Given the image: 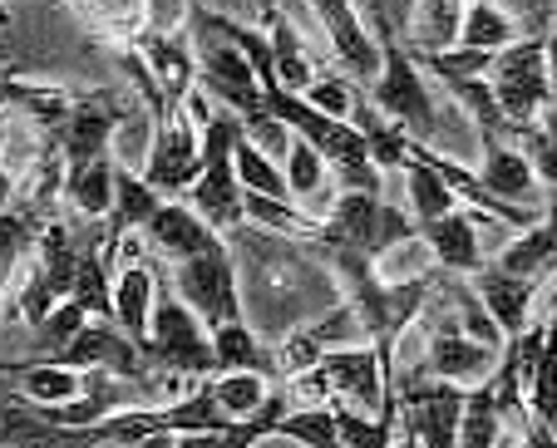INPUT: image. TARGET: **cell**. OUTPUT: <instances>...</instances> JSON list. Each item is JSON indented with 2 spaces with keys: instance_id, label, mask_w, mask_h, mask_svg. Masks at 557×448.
<instances>
[{
  "instance_id": "1",
  "label": "cell",
  "mask_w": 557,
  "mask_h": 448,
  "mask_svg": "<svg viewBox=\"0 0 557 448\" xmlns=\"http://www.w3.org/2000/svg\"><path fill=\"white\" fill-rule=\"evenodd\" d=\"M237 138H243V124L227 109H218L212 124L202 128V173L188 188V198H183L218 232L247 227V188H243V177H237Z\"/></svg>"
},
{
  "instance_id": "2",
  "label": "cell",
  "mask_w": 557,
  "mask_h": 448,
  "mask_svg": "<svg viewBox=\"0 0 557 448\" xmlns=\"http://www.w3.org/2000/svg\"><path fill=\"white\" fill-rule=\"evenodd\" d=\"M375 35H380V50H385V70H380V79L370 84V89H360V95L385 119H395V124L410 134V144L434 148L440 144V109H434V95H430V84H424V70L414 64L410 45H400L385 25H375Z\"/></svg>"
},
{
  "instance_id": "3",
  "label": "cell",
  "mask_w": 557,
  "mask_h": 448,
  "mask_svg": "<svg viewBox=\"0 0 557 448\" xmlns=\"http://www.w3.org/2000/svg\"><path fill=\"white\" fill-rule=\"evenodd\" d=\"M144 360L163 375H193V379H212L218 375V350H212V331L202 325V315L183 301L173 286L158 291L153 306V331H148Z\"/></svg>"
},
{
  "instance_id": "4",
  "label": "cell",
  "mask_w": 557,
  "mask_h": 448,
  "mask_svg": "<svg viewBox=\"0 0 557 448\" xmlns=\"http://www.w3.org/2000/svg\"><path fill=\"white\" fill-rule=\"evenodd\" d=\"M420 237V222L414 212L385 202L380 192H341L331 217L321 222V247H356L366 257H385L389 247Z\"/></svg>"
},
{
  "instance_id": "5",
  "label": "cell",
  "mask_w": 557,
  "mask_h": 448,
  "mask_svg": "<svg viewBox=\"0 0 557 448\" xmlns=\"http://www.w3.org/2000/svg\"><path fill=\"white\" fill-rule=\"evenodd\" d=\"M488 89L504 104V114L518 128L547 124L553 119V74H547V45L543 40H513L498 50L494 70H488Z\"/></svg>"
},
{
  "instance_id": "6",
  "label": "cell",
  "mask_w": 557,
  "mask_h": 448,
  "mask_svg": "<svg viewBox=\"0 0 557 448\" xmlns=\"http://www.w3.org/2000/svg\"><path fill=\"white\" fill-rule=\"evenodd\" d=\"M198 173H202V128L193 124L188 99H183V109H173L169 119H158V124L148 128L144 177L163 198H188Z\"/></svg>"
},
{
  "instance_id": "7",
  "label": "cell",
  "mask_w": 557,
  "mask_h": 448,
  "mask_svg": "<svg viewBox=\"0 0 557 448\" xmlns=\"http://www.w3.org/2000/svg\"><path fill=\"white\" fill-rule=\"evenodd\" d=\"M198 89L212 99L218 109H227L237 124H252V119L272 114L262 95V79H257V64L243 45H232L218 35V45L198 54Z\"/></svg>"
},
{
  "instance_id": "8",
  "label": "cell",
  "mask_w": 557,
  "mask_h": 448,
  "mask_svg": "<svg viewBox=\"0 0 557 448\" xmlns=\"http://www.w3.org/2000/svg\"><path fill=\"white\" fill-rule=\"evenodd\" d=\"M173 291L202 315L208 331L227 321H243V291H237V261H232L227 247L202 251V257L173 261Z\"/></svg>"
},
{
  "instance_id": "9",
  "label": "cell",
  "mask_w": 557,
  "mask_h": 448,
  "mask_svg": "<svg viewBox=\"0 0 557 448\" xmlns=\"http://www.w3.org/2000/svg\"><path fill=\"white\" fill-rule=\"evenodd\" d=\"M124 128V95L95 89V95H74V109L45 144H54L70 167H85L95 158H109V144Z\"/></svg>"
},
{
  "instance_id": "10",
  "label": "cell",
  "mask_w": 557,
  "mask_h": 448,
  "mask_svg": "<svg viewBox=\"0 0 557 448\" xmlns=\"http://www.w3.org/2000/svg\"><path fill=\"white\" fill-rule=\"evenodd\" d=\"M395 385H400L405 428L420 438V448H459L469 385H449V379H395Z\"/></svg>"
},
{
  "instance_id": "11",
  "label": "cell",
  "mask_w": 557,
  "mask_h": 448,
  "mask_svg": "<svg viewBox=\"0 0 557 448\" xmlns=\"http://www.w3.org/2000/svg\"><path fill=\"white\" fill-rule=\"evenodd\" d=\"M311 11H315L321 35L336 50V64L346 70V79L356 89H370L380 79V70H385V50H380V35L366 30L356 0H311Z\"/></svg>"
},
{
  "instance_id": "12",
  "label": "cell",
  "mask_w": 557,
  "mask_h": 448,
  "mask_svg": "<svg viewBox=\"0 0 557 448\" xmlns=\"http://www.w3.org/2000/svg\"><path fill=\"white\" fill-rule=\"evenodd\" d=\"M498 360H504V350L473 340V335L459 325V315H454V325H444V331L430 335V345H424V365L405 379H449V385L473 389V385H484V379H494Z\"/></svg>"
},
{
  "instance_id": "13",
  "label": "cell",
  "mask_w": 557,
  "mask_h": 448,
  "mask_svg": "<svg viewBox=\"0 0 557 448\" xmlns=\"http://www.w3.org/2000/svg\"><path fill=\"white\" fill-rule=\"evenodd\" d=\"M336 399H346L350 409H366V414H380L389 399V385H395V365H389L380 345H346V350H326L321 360Z\"/></svg>"
},
{
  "instance_id": "14",
  "label": "cell",
  "mask_w": 557,
  "mask_h": 448,
  "mask_svg": "<svg viewBox=\"0 0 557 448\" xmlns=\"http://www.w3.org/2000/svg\"><path fill=\"white\" fill-rule=\"evenodd\" d=\"M138 237H144V247L153 251V257H163V261H188V257H202V251L227 247V241H222V232L212 227L202 212H193L183 198L163 202V208H158V217L148 222Z\"/></svg>"
},
{
  "instance_id": "15",
  "label": "cell",
  "mask_w": 557,
  "mask_h": 448,
  "mask_svg": "<svg viewBox=\"0 0 557 448\" xmlns=\"http://www.w3.org/2000/svg\"><path fill=\"white\" fill-rule=\"evenodd\" d=\"M469 286L479 291V301H484V311L498 321V331L513 340V335H523L528 325H533V306H537V291H543L547 282H528V276H508L498 261H484L479 272L469 276Z\"/></svg>"
},
{
  "instance_id": "16",
  "label": "cell",
  "mask_w": 557,
  "mask_h": 448,
  "mask_svg": "<svg viewBox=\"0 0 557 448\" xmlns=\"http://www.w3.org/2000/svg\"><path fill=\"white\" fill-rule=\"evenodd\" d=\"M420 232H424V241L434 247V257H440V272H449V276H473L479 266H484L488 212L459 208V212H449V217L430 222V227H420Z\"/></svg>"
},
{
  "instance_id": "17",
  "label": "cell",
  "mask_w": 557,
  "mask_h": 448,
  "mask_svg": "<svg viewBox=\"0 0 557 448\" xmlns=\"http://www.w3.org/2000/svg\"><path fill=\"white\" fill-rule=\"evenodd\" d=\"M484 188L494 192L498 202H513V208H533V212H547L543 202V183H537L533 163L518 144L508 138H484Z\"/></svg>"
},
{
  "instance_id": "18",
  "label": "cell",
  "mask_w": 557,
  "mask_h": 448,
  "mask_svg": "<svg viewBox=\"0 0 557 448\" xmlns=\"http://www.w3.org/2000/svg\"><path fill=\"white\" fill-rule=\"evenodd\" d=\"M498 266L508 276H528V282H553L557 276V192H547V212L537 227L518 232L504 251H498Z\"/></svg>"
},
{
  "instance_id": "19",
  "label": "cell",
  "mask_w": 557,
  "mask_h": 448,
  "mask_svg": "<svg viewBox=\"0 0 557 448\" xmlns=\"http://www.w3.org/2000/svg\"><path fill=\"white\" fill-rule=\"evenodd\" d=\"M158 276L148 272L144 261H119L114 272V321L134 335L138 345H148V331H153V306H158Z\"/></svg>"
},
{
  "instance_id": "20",
  "label": "cell",
  "mask_w": 557,
  "mask_h": 448,
  "mask_svg": "<svg viewBox=\"0 0 557 448\" xmlns=\"http://www.w3.org/2000/svg\"><path fill=\"white\" fill-rule=\"evenodd\" d=\"M5 379L15 385V399L21 405H70V399L85 395V370H70V365H54V360H35V365H11Z\"/></svg>"
},
{
  "instance_id": "21",
  "label": "cell",
  "mask_w": 557,
  "mask_h": 448,
  "mask_svg": "<svg viewBox=\"0 0 557 448\" xmlns=\"http://www.w3.org/2000/svg\"><path fill=\"white\" fill-rule=\"evenodd\" d=\"M114 198H119V163H114V158H95V163H85V167H70L64 202H70L79 217L109 222Z\"/></svg>"
},
{
  "instance_id": "22",
  "label": "cell",
  "mask_w": 557,
  "mask_h": 448,
  "mask_svg": "<svg viewBox=\"0 0 557 448\" xmlns=\"http://www.w3.org/2000/svg\"><path fill=\"white\" fill-rule=\"evenodd\" d=\"M212 350H218V375L222 370H252V375L282 379V370H276V350L247 321L218 325V331H212Z\"/></svg>"
},
{
  "instance_id": "23",
  "label": "cell",
  "mask_w": 557,
  "mask_h": 448,
  "mask_svg": "<svg viewBox=\"0 0 557 448\" xmlns=\"http://www.w3.org/2000/svg\"><path fill=\"white\" fill-rule=\"evenodd\" d=\"M405 198H410V212L420 227H430V222H440V217H449V212L463 208L459 192L449 188V177L420 153H410V163H405Z\"/></svg>"
},
{
  "instance_id": "24",
  "label": "cell",
  "mask_w": 557,
  "mask_h": 448,
  "mask_svg": "<svg viewBox=\"0 0 557 448\" xmlns=\"http://www.w3.org/2000/svg\"><path fill=\"white\" fill-rule=\"evenodd\" d=\"M463 11H469V0H420L410 21V50L414 54L454 50L463 30Z\"/></svg>"
},
{
  "instance_id": "25",
  "label": "cell",
  "mask_w": 557,
  "mask_h": 448,
  "mask_svg": "<svg viewBox=\"0 0 557 448\" xmlns=\"http://www.w3.org/2000/svg\"><path fill=\"white\" fill-rule=\"evenodd\" d=\"M208 389H212V399L222 405V414H227L232 424H237V419L262 414V409L272 405V395H276L272 379L252 375V370H222V375L208 379Z\"/></svg>"
},
{
  "instance_id": "26",
  "label": "cell",
  "mask_w": 557,
  "mask_h": 448,
  "mask_svg": "<svg viewBox=\"0 0 557 448\" xmlns=\"http://www.w3.org/2000/svg\"><path fill=\"white\" fill-rule=\"evenodd\" d=\"M513 40H523V35H518V25L508 21L504 11H498L494 0H469V11H463V30H459L463 50L498 54V50H508Z\"/></svg>"
},
{
  "instance_id": "27",
  "label": "cell",
  "mask_w": 557,
  "mask_h": 448,
  "mask_svg": "<svg viewBox=\"0 0 557 448\" xmlns=\"http://www.w3.org/2000/svg\"><path fill=\"white\" fill-rule=\"evenodd\" d=\"M375 272H380V282L405 286V282H420V276H440V257H434V247L420 232V237L389 247L385 257H375Z\"/></svg>"
},
{
  "instance_id": "28",
  "label": "cell",
  "mask_w": 557,
  "mask_h": 448,
  "mask_svg": "<svg viewBox=\"0 0 557 448\" xmlns=\"http://www.w3.org/2000/svg\"><path fill=\"white\" fill-rule=\"evenodd\" d=\"M504 438V414H498V399L488 385L469 389V405H463V424H459V448H498Z\"/></svg>"
},
{
  "instance_id": "29",
  "label": "cell",
  "mask_w": 557,
  "mask_h": 448,
  "mask_svg": "<svg viewBox=\"0 0 557 448\" xmlns=\"http://www.w3.org/2000/svg\"><path fill=\"white\" fill-rule=\"evenodd\" d=\"M237 177H243L247 192H267V198H286L292 202V188H286V167L276 163L272 153L252 144V138H237Z\"/></svg>"
},
{
  "instance_id": "30",
  "label": "cell",
  "mask_w": 557,
  "mask_h": 448,
  "mask_svg": "<svg viewBox=\"0 0 557 448\" xmlns=\"http://www.w3.org/2000/svg\"><path fill=\"white\" fill-rule=\"evenodd\" d=\"M276 438H296L301 448H346V444H341V424H336V409H331V405L286 409Z\"/></svg>"
},
{
  "instance_id": "31",
  "label": "cell",
  "mask_w": 557,
  "mask_h": 448,
  "mask_svg": "<svg viewBox=\"0 0 557 448\" xmlns=\"http://www.w3.org/2000/svg\"><path fill=\"white\" fill-rule=\"evenodd\" d=\"M272 60H276V74H282V84L292 89V95H306L321 74L311 70V54L301 50V40H296V30L286 21L272 25Z\"/></svg>"
},
{
  "instance_id": "32",
  "label": "cell",
  "mask_w": 557,
  "mask_h": 448,
  "mask_svg": "<svg viewBox=\"0 0 557 448\" xmlns=\"http://www.w3.org/2000/svg\"><path fill=\"white\" fill-rule=\"evenodd\" d=\"M528 409H533L543 424L557 428V315H553V325H547V340H543V354H537L533 385H528Z\"/></svg>"
},
{
  "instance_id": "33",
  "label": "cell",
  "mask_w": 557,
  "mask_h": 448,
  "mask_svg": "<svg viewBox=\"0 0 557 448\" xmlns=\"http://www.w3.org/2000/svg\"><path fill=\"white\" fill-rule=\"evenodd\" d=\"M306 104H315L321 114H331V119H341V124H350V114H356V99H360V89L346 79V74H321V79L306 89Z\"/></svg>"
},
{
  "instance_id": "34",
  "label": "cell",
  "mask_w": 557,
  "mask_h": 448,
  "mask_svg": "<svg viewBox=\"0 0 557 448\" xmlns=\"http://www.w3.org/2000/svg\"><path fill=\"white\" fill-rule=\"evenodd\" d=\"M494 5L518 25L523 40H543L557 21V0H494Z\"/></svg>"
},
{
  "instance_id": "35",
  "label": "cell",
  "mask_w": 557,
  "mask_h": 448,
  "mask_svg": "<svg viewBox=\"0 0 557 448\" xmlns=\"http://www.w3.org/2000/svg\"><path fill=\"white\" fill-rule=\"evenodd\" d=\"M89 321H95V315H89L79 301H60L50 311V321L40 325V340H50V354H54V350H64V345L79 340V331H85Z\"/></svg>"
},
{
  "instance_id": "36",
  "label": "cell",
  "mask_w": 557,
  "mask_h": 448,
  "mask_svg": "<svg viewBox=\"0 0 557 448\" xmlns=\"http://www.w3.org/2000/svg\"><path fill=\"white\" fill-rule=\"evenodd\" d=\"M183 15H188V0H148V11H144V30L178 35Z\"/></svg>"
},
{
  "instance_id": "37",
  "label": "cell",
  "mask_w": 557,
  "mask_h": 448,
  "mask_svg": "<svg viewBox=\"0 0 557 448\" xmlns=\"http://www.w3.org/2000/svg\"><path fill=\"white\" fill-rule=\"evenodd\" d=\"M513 448H557V428L553 424H543V419L533 414V424L518 434V444Z\"/></svg>"
},
{
  "instance_id": "38",
  "label": "cell",
  "mask_w": 557,
  "mask_h": 448,
  "mask_svg": "<svg viewBox=\"0 0 557 448\" xmlns=\"http://www.w3.org/2000/svg\"><path fill=\"white\" fill-rule=\"evenodd\" d=\"M543 45H547V74H553V114H557V21H553V30L543 35Z\"/></svg>"
},
{
  "instance_id": "39",
  "label": "cell",
  "mask_w": 557,
  "mask_h": 448,
  "mask_svg": "<svg viewBox=\"0 0 557 448\" xmlns=\"http://www.w3.org/2000/svg\"><path fill=\"white\" fill-rule=\"evenodd\" d=\"M134 448H178V434H148V438H138Z\"/></svg>"
}]
</instances>
